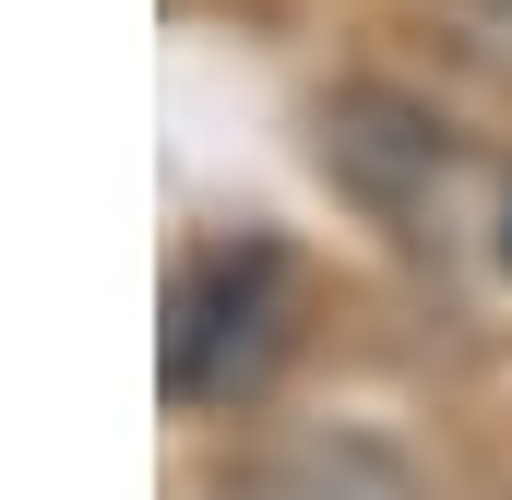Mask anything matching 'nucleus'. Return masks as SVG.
<instances>
[{
  "label": "nucleus",
  "mask_w": 512,
  "mask_h": 500,
  "mask_svg": "<svg viewBox=\"0 0 512 500\" xmlns=\"http://www.w3.org/2000/svg\"><path fill=\"white\" fill-rule=\"evenodd\" d=\"M286 250L262 239H215L179 262V286H167V393L179 405H215V393H239V381L286 346Z\"/></svg>",
  "instance_id": "obj_1"
},
{
  "label": "nucleus",
  "mask_w": 512,
  "mask_h": 500,
  "mask_svg": "<svg viewBox=\"0 0 512 500\" xmlns=\"http://www.w3.org/2000/svg\"><path fill=\"white\" fill-rule=\"evenodd\" d=\"M239 500H417L393 477L382 453H358V441H310V453H274Z\"/></svg>",
  "instance_id": "obj_2"
}]
</instances>
